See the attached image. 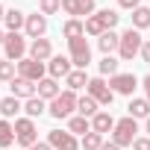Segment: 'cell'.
I'll use <instances>...</instances> for the list:
<instances>
[{"instance_id": "cell-1", "label": "cell", "mask_w": 150, "mask_h": 150, "mask_svg": "<svg viewBox=\"0 0 150 150\" xmlns=\"http://www.w3.org/2000/svg\"><path fill=\"white\" fill-rule=\"evenodd\" d=\"M118 12L115 9H100V12H94L91 18H86V35H103V33H109L115 24H118Z\"/></svg>"}, {"instance_id": "cell-2", "label": "cell", "mask_w": 150, "mask_h": 150, "mask_svg": "<svg viewBox=\"0 0 150 150\" xmlns=\"http://www.w3.org/2000/svg\"><path fill=\"white\" fill-rule=\"evenodd\" d=\"M77 103H80L77 91L65 88V91H62L56 100H50V106H47V115H50V118H56V121H62V118H71V115H74V109H77Z\"/></svg>"}, {"instance_id": "cell-3", "label": "cell", "mask_w": 150, "mask_h": 150, "mask_svg": "<svg viewBox=\"0 0 150 150\" xmlns=\"http://www.w3.org/2000/svg\"><path fill=\"white\" fill-rule=\"evenodd\" d=\"M68 59L74 62V68H80V71L88 68V62H91V47H88L86 35L71 38V41H68Z\"/></svg>"}, {"instance_id": "cell-4", "label": "cell", "mask_w": 150, "mask_h": 150, "mask_svg": "<svg viewBox=\"0 0 150 150\" xmlns=\"http://www.w3.org/2000/svg\"><path fill=\"white\" fill-rule=\"evenodd\" d=\"M138 132V124H135V118H121L118 124H115V129H112V141L118 144V147H132V141L138 138L135 135Z\"/></svg>"}, {"instance_id": "cell-5", "label": "cell", "mask_w": 150, "mask_h": 150, "mask_svg": "<svg viewBox=\"0 0 150 150\" xmlns=\"http://www.w3.org/2000/svg\"><path fill=\"white\" fill-rule=\"evenodd\" d=\"M141 44H144V41H141V33L129 27V30L121 35V44H118V56H121L124 62H129L132 56H138V53H141Z\"/></svg>"}, {"instance_id": "cell-6", "label": "cell", "mask_w": 150, "mask_h": 150, "mask_svg": "<svg viewBox=\"0 0 150 150\" xmlns=\"http://www.w3.org/2000/svg\"><path fill=\"white\" fill-rule=\"evenodd\" d=\"M38 141V129H35V121L33 118H18L15 121V144H21V147H33Z\"/></svg>"}, {"instance_id": "cell-7", "label": "cell", "mask_w": 150, "mask_h": 150, "mask_svg": "<svg viewBox=\"0 0 150 150\" xmlns=\"http://www.w3.org/2000/svg\"><path fill=\"white\" fill-rule=\"evenodd\" d=\"M86 94L94 97L100 106H112V100H115V91L109 88V83H106L103 77H91L88 86H86Z\"/></svg>"}, {"instance_id": "cell-8", "label": "cell", "mask_w": 150, "mask_h": 150, "mask_svg": "<svg viewBox=\"0 0 150 150\" xmlns=\"http://www.w3.org/2000/svg\"><path fill=\"white\" fill-rule=\"evenodd\" d=\"M47 144H50L53 150H80L77 135L68 132V129H50V132H47Z\"/></svg>"}, {"instance_id": "cell-9", "label": "cell", "mask_w": 150, "mask_h": 150, "mask_svg": "<svg viewBox=\"0 0 150 150\" xmlns=\"http://www.w3.org/2000/svg\"><path fill=\"white\" fill-rule=\"evenodd\" d=\"M18 77H24V80H30V83H41L44 80V62H35V59H21L18 62Z\"/></svg>"}, {"instance_id": "cell-10", "label": "cell", "mask_w": 150, "mask_h": 150, "mask_svg": "<svg viewBox=\"0 0 150 150\" xmlns=\"http://www.w3.org/2000/svg\"><path fill=\"white\" fill-rule=\"evenodd\" d=\"M3 53H6V59H9V62H21V59H24V53H27V41H24V35L9 33V35H6V41H3Z\"/></svg>"}, {"instance_id": "cell-11", "label": "cell", "mask_w": 150, "mask_h": 150, "mask_svg": "<svg viewBox=\"0 0 150 150\" xmlns=\"http://www.w3.org/2000/svg\"><path fill=\"white\" fill-rule=\"evenodd\" d=\"M135 86H138L135 74H115V77H109V88L115 94H132Z\"/></svg>"}, {"instance_id": "cell-12", "label": "cell", "mask_w": 150, "mask_h": 150, "mask_svg": "<svg viewBox=\"0 0 150 150\" xmlns=\"http://www.w3.org/2000/svg\"><path fill=\"white\" fill-rule=\"evenodd\" d=\"M9 88H12V97H18V100H30V97L38 94L35 83H30V80H24V77H15V80L9 83Z\"/></svg>"}, {"instance_id": "cell-13", "label": "cell", "mask_w": 150, "mask_h": 150, "mask_svg": "<svg viewBox=\"0 0 150 150\" xmlns=\"http://www.w3.org/2000/svg\"><path fill=\"white\" fill-rule=\"evenodd\" d=\"M24 30H27V35L35 41V38H44V33H47V18L44 15H27V24H24Z\"/></svg>"}, {"instance_id": "cell-14", "label": "cell", "mask_w": 150, "mask_h": 150, "mask_svg": "<svg viewBox=\"0 0 150 150\" xmlns=\"http://www.w3.org/2000/svg\"><path fill=\"white\" fill-rule=\"evenodd\" d=\"M47 71H50L53 80H62V77H68V74L74 71V62H71L68 56H53V59L47 62Z\"/></svg>"}, {"instance_id": "cell-15", "label": "cell", "mask_w": 150, "mask_h": 150, "mask_svg": "<svg viewBox=\"0 0 150 150\" xmlns=\"http://www.w3.org/2000/svg\"><path fill=\"white\" fill-rule=\"evenodd\" d=\"M30 59H35V62L53 59V44H50V38H35V41L30 44Z\"/></svg>"}, {"instance_id": "cell-16", "label": "cell", "mask_w": 150, "mask_h": 150, "mask_svg": "<svg viewBox=\"0 0 150 150\" xmlns=\"http://www.w3.org/2000/svg\"><path fill=\"white\" fill-rule=\"evenodd\" d=\"M35 88H38V97H41V100H56V97L62 94V91H59V83H56L53 77H44Z\"/></svg>"}, {"instance_id": "cell-17", "label": "cell", "mask_w": 150, "mask_h": 150, "mask_svg": "<svg viewBox=\"0 0 150 150\" xmlns=\"http://www.w3.org/2000/svg\"><path fill=\"white\" fill-rule=\"evenodd\" d=\"M115 124H118V121H115L109 112H97V115L91 118V129H94V132H100V135H103V132H112V129H115Z\"/></svg>"}, {"instance_id": "cell-18", "label": "cell", "mask_w": 150, "mask_h": 150, "mask_svg": "<svg viewBox=\"0 0 150 150\" xmlns=\"http://www.w3.org/2000/svg\"><path fill=\"white\" fill-rule=\"evenodd\" d=\"M118 44H121V35L118 33H103L100 38H97V47H100V53L103 56H112V50H118Z\"/></svg>"}, {"instance_id": "cell-19", "label": "cell", "mask_w": 150, "mask_h": 150, "mask_svg": "<svg viewBox=\"0 0 150 150\" xmlns=\"http://www.w3.org/2000/svg\"><path fill=\"white\" fill-rule=\"evenodd\" d=\"M77 112H80L83 118H88V121H91V118H94V115L100 112V103H97L94 97H88V94H83V97H80V103H77Z\"/></svg>"}, {"instance_id": "cell-20", "label": "cell", "mask_w": 150, "mask_h": 150, "mask_svg": "<svg viewBox=\"0 0 150 150\" xmlns=\"http://www.w3.org/2000/svg\"><path fill=\"white\" fill-rule=\"evenodd\" d=\"M127 109H129V118H150V100L147 97H132Z\"/></svg>"}, {"instance_id": "cell-21", "label": "cell", "mask_w": 150, "mask_h": 150, "mask_svg": "<svg viewBox=\"0 0 150 150\" xmlns=\"http://www.w3.org/2000/svg\"><path fill=\"white\" fill-rule=\"evenodd\" d=\"M65 83H68V88H71V91H80V88H86V86H88V74H86V71H80V68H74L68 77H65Z\"/></svg>"}, {"instance_id": "cell-22", "label": "cell", "mask_w": 150, "mask_h": 150, "mask_svg": "<svg viewBox=\"0 0 150 150\" xmlns=\"http://www.w3.org/2000/svg\"><path fill=\"white\" fill-rule=\"evenodd\" d=\"M62 33H65V38H68V41H71V38H80V35H86V21L71 18V21H65Z\"/></svg>"}, {"instance_id": "cell-23", "label": "cell", "mask_w": 150, "mask_h": 150, "mask_svg": "<svg viewBox=\"0 0 150 150\" xmlns=\"http://www.w3.org/2000/svg\"><path fill=\"white\" fill-rule=\"evenodd\" d=\"M68 132H74V135H86V132H91V121L83 118V115H74V118H68Z\"/></svg>"}, {"instance_id": "cell-24", "label": "cell", "mask_w": 150, "mask_h": 150, "mask_svg": "<svg viewBox=\"0 0 150 150\" xmlns=\"http://www.w3.org/2000/svg\"><path fill=\"white\" fill-rule=\"evenodd\" d=\"M6 27H9V33H18L24 24H27V15L21 12V9H6Z\"/></svg>"}, {"instance_id": "cell-25", "label": "cell", "mask_w": 150, "mask_h": 150, "mask_svg": "<svg viewBox=\"0 0 150 150\" xmlns=\"http://www.w3.org/2000/svg\"><path fill=\"white\" fill-rule=\"evenodd\" d=\"M24 112H27V118H33V121H35V118H41V115L47 112V106H44V100L35 94V97H30V100L24 103Z\"/></svg>"}, {"instance_id": "cell-26", "label": "cell", "mask_w": 150, "mask_h": 150, "mask_svg": "<svg viewBox=\"0 0 150 150\" xmlns=\"http://www.w3.org/2000/svg\"><path fill=\"white\" fill-rule=\"evenodd\" d=\"M12 144H15V124H9V121L3 118V121H0V147L9 150Z\"/></svg>"}, {"instance_id": "cell-27", "label": "cell", "mask_w": 150, "mask_h": 150, "mask_svg": "<svg viewBox=\"0 0 150 150\" xmlns=\"http://www.w3.org/2000/svg\"><path fill=\"white\" fill-rule=\"evenodd\" d=\"M150 27V6L132 9V30H147Z\"/></svg>"}, {"instance_id": "cell-28", "label": "cell", "mask_w": 150, "mask_h": 150, "mask_svg": "<svg viewBox=\"0 0 150 150\" xmlns=\"http://www.w3.org/2000/svg\"><path fill=\"white\" fill-rule=\"evenodd\" d=\"M18 112H21V100H18V97L9 94V97L0 100V115H3V118H15Z\"/></svg>"}, {"instance_id": "cell-29", "label": "cell", "mask_w": 150, "mask_h": 150, "mask_svg": "<svg viewBox=\"0 0 150 150\" xmlns=\"http://www.w3.org/2000/svg\"><path fill=\"white\" fill-rule=\"evenodd\" d=\"M80 147H83V150H100V147H103V135L91 129V132H86V135H83Z\"/></svg>"}, {"instance_id": "cell-30", "label": "cell", "mask_w": 150, "mask_h": 150, "mask_svg": "<svg viewBox=\"0 0 150 150\" xmlns=\"http://www.w3.org/2000/svg\"><path fill=\"white\" fill-rule=\"evenodd\" d=\"M118 65H121L118 59L103 56V59H100V65H97V68H100V77H106V74H109V77H115V74H121V71H118Z\"/></svg>"}, {"instance_id": "cell-31", "label": "cell", "mask_w": 150, "mask_h": 150, "mask_svg": "<svg viewBox=\"0 0 150 150\" xmlns=\"http://www.w3.org/2000/svg\"><path fill=\"white\" fill-rule=\"evenodd\" d=\"M62 9V0H38V12L47 18V15H56Z\"/></svg>"}, {"instance_id": "cell-32", "label": "cell", "mask_w": 150, "mask_h": 150, "mask_svg": "<svg viewBox=\"0 0 150 150\" xmlns=\"http://www.w3.org/2000/svg\"><path fill=\"white\" fill-rule=\"evenodd\" d=\"M0 80H3V83H12L15 80V62H9V59L0 62Z\"/></svg>"}, {"instance_id": "cell-33", "label": "cell", "mask_w": 150, "mask_h": 150, "mask_svg": "<svg viewBox=\"0 0 150 150\" xmlns=\"http://www.w3.org/2000/svg\"><path fill=\"white\" fill-rule=\"evenodd\" d=\"M62 9L77 18V15H83V0H62Z\"/></svg>"}, {"instance_id": "cell-34", "label": "cell", "mask_w": 150, "mask_h": 150, "mask_svg": "<svg viewBox=\"0 0 150 150\" xmlns=\"http://www.w3.org/2000/svg\"><path fill=\"white\" fill-rule=\"evenodd\" d=\"M132 150H150V138L144 135V138H135L132 141Z\"/></svg>"}, {"instance_id": "cell-35", "label": "cell", "mask_w": 150, "mask_h": 150, "mask_svg": "<svg viewBox=\"0 0 150 150\" xmlns=\"http://www.w3.org/2000/svg\"><path fill=\"white\" fill-rule=\"evenodd\" d=\"M118 6H121V9H138L141 0H118Z\"/></svg>"}, {"instance_id": "cell-36", "label": "cell", "mask_w": 150, "mask_h": 150, "mask_svg": "<svg viewBox=\"0 0 150 150\" xmlns=\"http://www.w3.org/2000/svg\"><path fill=\"white\" fill-rule=\"evenodd\" d=\"M138 56H141L144 62H150V41H144V44H141V53H138Z\"/></svg>"}, {"instance_id": "cell-37", "label": "cell", "mask_w": 150, "mask_h": 150, "mask_svg": "<svg viewBox=\"0 0 150 150\" xmlns=\"http://www.w3.org/2000/svg\"><path fill=\"white\" fill-rule=\"evenodd\" d=\"M30 150H53V147H50V144H47V141H35V144H33V147H30Z\"/></svg>"}, {"instance_id": "cell-38", "label": "cell", "mask_w": 150, "mask_h": 150, "mask_svg": "<svg viewBox=\"0 0 150 150\" xmlns=\"http://www.w3.org/2000/svg\"><path fill=\"white\" fill-rule=\"evenodd\" d=\"M141 86H144V94H147V100H150V74H147V77L141 80Z\"/></svg>"}, {"instance_id": "cell-39", "label": "cell", "mask_w": 150, "mask_h": 150, "mask_svg": "<svg viewBox=\"0 0 150 150\" xmlns=\"http://www.w3.org/2000/svg\"><path fill=\"white\" fill-rule=\"evenodd\" d=\"M100 150H121V147H118L115 141H103V147H100Z\"/></svg>"}, {"instance_id": "cell-40", "label": "cell", "mask_w": 150, "mask_h": 150, "mask_svg": "<svg viewBox=\"0 0 150 150\" xmlns=\"http://www.w3.org/2000/svg\"><path fill=\"white\" fill-rule=\"evenodd\" d=\"M6 18V9H3V3H0V21H3Z\"/></svg>"}, {"instance_id": "cell-41", "label": "cell", "mask_w": 150, "mask_h": 150, "mask_svg": "<svg viewBox=\"0 0 150 150\" xmlns=\"http://www.w3.org/2000/svg\"><path fill=\"white\" fill-rule=\"evenodd\" d=\"M3 41H6V35H3V30H0V44H3Z\"/></svg>"}, {"instance_id": "cell-42", "label": "cell", "mask_w": 150, "mask_h": 150, "mask_svg": "<svg viewBox=\"0 0 150 150\" xmlns=\"http://www.w3.org/2000/svg\"><path fill=\"white\" fill-rule=\"evenodd\" d=\"M147 138H150V118H147Z\"/></svg>"}, {"instance_id": "cell-43", "label": "cell", "mask_w": 150, "mask_h": 150, "mask_svg": "<svg viewBox=\"0 0 150 150\" xmlns=\"http://www.w3.org/2000/svg\"><path fill=\"white\" fill-rule=\"evenodd\" d=\"M0 62H3V59H0Z\"/></svg>"}, {"instance_id": "cell-44", "label": "cell", "mask_w": 150, "mask_h": 150, "mask_svg": "<svg viewBox=\"0 0 150 150\" xmlns=\"http://www.w3.org/2000/svg\"><path fill=\"white\" fill-rule=\"evenodd\" d=\"M0 100H3V97H0Z\"/></svg>"}, {"instance_id": "cell-45", "label": "cell", "mask_w": 150, "mask_h": 150, "mask_svg": "<svg viewBox=\"0 0 150 150\" xmlns=\"http://www.w3.org/2000/svg\"><path fill=\"white\" fill-rule=\"evenodd\" d=\"M9 150H12V147H9Z\"/></svg>"}]
</instances>
